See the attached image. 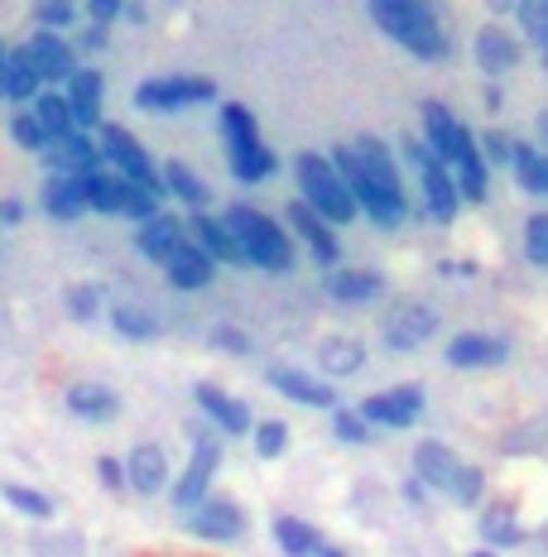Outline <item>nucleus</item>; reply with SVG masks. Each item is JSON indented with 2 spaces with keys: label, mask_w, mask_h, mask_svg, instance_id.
Instances as JSON below:
<instances>
[{
  "label": "nucleus",
  "mask_w": 548,
  "mask_h": 557,
  "mask_svg": "<svg viewBox=\"0 0 548 557\" xmlns=\"http://www.w3.org/2000/svg\"><path fill=\"white\" fill-rule=\"evenodd\" d=\"M366 10L385 39H394L418 63H442L452 53L434 0H366Z\"/></svg>",
  "instance_id": "1"
},
{
  "label": "nucleus",
  "mask_w": 548,
  "mask_h": 557,
  "mask_svg": "<svg viewBox=\"0 0 548 557\" xmlns=\"http://www.w3.org/2000/svg\"><path fill=\"white\" fill-rule=\"evenodd\" d=\"M221 222H227V231L236 236L241 260H246V264H255V270H270V274H289V270H294V236H289L275 216H265L260 207L236 202V207H227V216H221Z\"/></svg>",
  "instance_id": "2"
},
{
  "label": "nucleus",
  "mask_w": 548,
  "mask_h": 557,
  "mask_svg": "<svg viewBox=\"0 0 548 557\" xmlns=\"http://www.w3.org/2000/svg\"><path fill=\"white\" fill-rule=\"evenodd\" d=\"M294 178H299V202L313 207V212H318L328 226L356 222V202H352V193H346L342 173L332 169L328 154H318V149H303V154H294Z\"/></svg>",
  "instance_id": "3"
},
{
  "label": "nucleus",
  "mask_w": 548,
  "mask_h": 557,
  "mask_svg": "<svg viewBox=\"0 0 548 557\" xmlns=\"http://www.w3.org/2000/svg\"><path fill=\"white\" fill-rule=\"evenodd\" d=\"M217 125H221V145H227V164H231V173H236L241 183H265L279 169L275 149L260 139V125H255L251 107L227 101L221 115H217Z\"/></svg>",
  "instance_id": "4"
},
{
  "label": "nucleus",
  "mask_w": 548,
  "mask_h": 557,
  "mask_svg": "<svg viewBox=\"0 0 548 557\" xmlns=\"http://www.w3.org/2000/svg\"><path fill=\"white\" fill-rule=\"evenodd\" d=\"M97 149H101V164H107L111 173H121V178L139 183V188H155V193H159V169H155V159H149V149L139 145V139L125 131V125L101 121V125H97ZM159 197H165V193H159Z\"/></svg>",
  "instance_id": "5"
},
{
  "label": "nucleus",
  "mask_w": 548,
  "mask_h": 557,
  "mask_svg": "<svg viewBox=\"0 0 548 557\" xmlns=\"http://www.w3.org/2000/svg\"><path fill=\"white\" fill-rule=\"evenodd\" d=\"M404 159H410L414 173H418V188H424L428 216L448 226L452 216L462 212V197H458V183H452V169H448V164H438V159L428 154V149L418 145V139H404Z\"/></svg>",
  "instance_id": "6"
},
{
  "label": "nucleus",
  "mask_w": 548,
  "mask_h": 557,
  "mask_svg": "<svg viewBox=\"0 0 548 557\" xmlns=\"http://www.w3.org/2000/svg\"><path fill=\"white\" fill-rule=\"evenodd\" d=\"M203 101H217V83L212 77H145L135 87V107L139 111H183V107H203Z\"/></svg>",
  "instance_id": "7"
},
{
  "label": "nucleus",
  "mask_w": 548,
  "mask_h": 557,
  "mask_svg": "<svg viewBox=\"0 0 548 557\" xmlns=\"http://www.w3.org/2000/svg\"><path fill=\"white\" fill-rule=\"evenodd\" d=\"M25 58H29V67L39 73V83L44 87H63L68 77L77 73V49H73V39L68 34H58V29H34L25 44Z\"/></svg>",
  "instance_id": "8"
},
{
  "label": "nucleus",
  "mask_w": 548,
  "mask_h": 557,
  "mask_svg": "<svg viewBox=\"0 0 548 557\" xmlns=\"http://www.w3.org/2000/svg\"><path fill=\"white\" fill-rule=\"evenodd\" d=\"M217 467H221V443L212 433H193V457H188V467H183L179 481H173V505L193 509L197 500H207V495H212Z\"/></svg>",
  "instance_id": "9"
},
{
  "label": "nucleus",
  "mask_w": 548,
  "mask_h": 557,
  "mask_svg": "<svg viewBox=\"0 0 548 557\" xmlns=\"http://www.w3.org/2000/svg\"><path fill=\"white\" fill-rule=\"evenodd\" d=\"M356 413L366 418L370 428H410V423H418V413H424V389L418 385L380 389V394H370V399H361Z\"/></svg>",
  "instance_id": "10"
},
{
  "label": "nucleus",
  "mask_w": 548,
  "mask_h": 557,
  "mask_svg": "<svg viewBox=\"0 0 548 557\" xmlns=\"http://www.w3.org/2000/svg\"><path fill=\"white\" fill-rule=\"evenodd\" d=\"M188 533L203 543H231L246 533V515H241V505L227 500V495H207V500H197L188 509Z\"/></svg>",
  "instance_id": "11"
},
{
  "label": "nucleus",
  "mask_w": 548,
  "mask_h": 557,
  "mask_svg": "<svg viewBox=\"0 0 548 557\" xmlns=\"http://www.w3.org/2000/svg\"><path fill=\"white\" fill-rule=\"evenodd\" d=\"M418 145H424L428 154L438 159V164H448V169H452V164H458L462 149L472 145V131H466L458 115L442 107V101H424V139H418Z\"/></svg>",
  "instance_id": "12"
},
{
  "label": "nucleus",
  "mask_w": 548,
  "mask_h": 557,
  "mask_svg": "<svg viewBox=\"0 0 548 557\" xmlns=\"http://www.w3.org/2000/svg\"><path fill=\"white\" fill-rule=\"evenodd\" d=\"M58 91H63V101H68V111H73L77 131H97V125H101V107H107V77H101L97 67H77V73L68 77Z\"/></svg>",
  "instance_id": "13"
},
{
  "label": "nucleus",
  "mask_w": 548,
  "mask_h": 557,
  "mask_svg": "<svg viewBox=\"0 0 548 557\" xmlns=\"http://www.w3.org/2000/svg\"><path fill=\"white\" fill-rule=\"evenodd\" d=\"M39 159L49 173H73V178H87V173L101 169V149H97V135L92 131H73L63 139H53Z\"/></svg>",
  "instance_id": "14"
},
{
  "label": "nucleus",
  "mask_w": 548,
  "mask_h": 557,
  "mask_svg": "<svg viewBox=\"0 0 548 557\" xmlns=\"http://www.w3.org/2000/svg\"><path fill=\"white\" fill-rule=\"evenodd\" d=\"M289 236L303 240V246H308V255L322 264V270H337V260H342V246H337L332 226L322 222V216L313 212V207L289 202Z\"/></svg>",
  "instance_id": "15"
},
{
  "label": "nucleus",
  "mask_w": 548,
  "mask_h": 557,
  "mask_svg": "<svg viewBox=\"0 0 548 557\" xmlns=\"http://www.w3.org/2000/svg\"><path fill=\"white\" fill-rule=\"evenodd\" d=\"M510 361V342L506 336H486V332H458L448 342V366L452 370H496Z\"/></svg>",
  "instance_id": "16"
},
{
  "label": "nucleus",
  "mask_w": 548,
  "mask_h": 557,
  "mask_svg": "<svg viewBox=\"0 0 548 557\" xmlns=\"http://www.w3.org/2000/svg\"><path fill=\"white\" fill-rule=\"evenodd\" d=\"M434 332H438L434 308L414 304V298H410V304H400L390 318H385V346H390V351H414V346H424Z\"/></svg>",
  "instance_id": "17"
},
{
  "label": "nucleus",
  "mask_w": 548,
  "mask_h": 557,
  "mask_svg": "<svg viewBox=\"0 0 548 557\" xmlns=\"http://www.w3.org/2000/svg\"><path fill=\"white\" fill-rule=\"evenodd\" d=\"M352 154H356L361 173H366V183H376L380 193H394V197H404L400 159H394V149L385 145L380 135H361V139H352Z\"/></svg>",
  "instance_id": "18"
},
{
  "label": "nucleus",
  "mask_w": 548,
  "mask_h": 557,
  "mask_svg": "<svg viewBox=\"0 0 548 557\" xmlns=\"http://www.w3.org/2000/svg\"><path fill=\"white\" fill-rule=\"evenodd\" d=\"M159 270L169 274V284L173 288H183V294H197V288H207L217 278V260L212 255H207L203 246H197V240H179V246H173V255L165 264H159Z\"/></svg>",
  "instance_id": "19"
},
{
  "label": "nucleus",
  "mask_w": 548,
  "mask_h": 557,
  "mask_svg": "<svg viewBox=\"0 0 548 557\" xmlns=\"http://www.w3.org/2000/svg\"><path fill=\"white\" fill-rule=\"evenodd\" d=\"M179 240H188V226H183V216L165 212V207L155 216H145V222H135V250L155 264H165Z\"/></svg>",
  "instance_id": "20"
},
{
  "label": "nucleus",
  "mask_w": 548,
  "mask_h": 557,
  "mask_svg": "<svg viewBox=\"0 0 548 557\" xmlns=\"http://www.w3.org/2000/svg\"><path fill=\"white\" fill-rule=\"evenodd\" d=\"M39 207L49 222H83L87 216L83 178H73V173H49V178H44V193H39Z\"/></svg>",
  "instance_id": "21"
},
{
  "label": "nucleus",
  "mask_w": 548,
  "mask_h": 557,
  "mask_svg": "<svg viewBox=\"0 0 548 557\" xmlns=\"http://www.w3.org/2000/svg\"><path fill=\"white\" fill-rule=\"evenodd\" d=\"M520 39L510 29H500V25H486V29H476V39H472V58H476V67L482 73H510V67H520Z\"/></svg>",
  "instance_id": "22"
},
{
  "label": "nucleus",
  "mask_w": 548,
  "mask_h": 557,
  "mask_svg": "<svg viewBox=\"0 0 548 557\" xmlns=\"http://www.w3.org/2000/svg\"><path fill=\"white\" fill-rule=\"evenodd\" d=\"M270 385L284 394V399L303 404V409H337V394L332 385H322L318 375H308V370H294V366H275L270 370Z\"/></svg>",
  "instance_id": "23"
},
{
  "label": "nucleus",
  "mask_w": 548,
  "mask_h": 557,
  "mask_svg": "<svg viewBox=\"0 0 548 557\" xmlns=\"http://www.w3.org/2000/svg\"><path fill=\"white\" fill-rule=\"evenodd\" d=\"M125 485L135 495H159L169 485V457L159 443H139L131 457H125Z\"/></svg>",
  "instance_id": "24"
},
{
  "label": "nucleus",
  "mask_w": 548,
  "mask_h": 557,
  "mask_svg": "<svg viewBox=\"0 0 548 557\" xmlns=\"http://www.w3.org/2000/svg\"><path fill=\"white\" fill-rule=\"evenodd\" d=\"M193 394H197V409L212 418V423L227 437H246L251 433V409L236 399V394H227V389H217V385H197Z\"/></svg>",
  "instance_id": "25"
},
{
  "label": "nucleus",
  "mask_w": 548,
  "mask_h": 557,
  "mask_svg": "<svg viewBox=\"0 0 548 557\" xmlns=\"http://www.w3.org/2000/svg\"><path fill=\"white\" fill-rule=\"evenodd\" d=\"M63 404H68V413L83 418V423H111V418L121 413V394L107 389V385H92V380H77V385H68Z\"/></svg>",
  "instance_id": "26"
},
{
  "label": "nucleus",
  "mask_w": 548,
  "mask_h": 557,
  "mask_svg": "<svg viewBox=\"0 0 548 557\" xmlns=\"http://www.w3.org/2000/svg\"><path fill=\"white\" fill-rule=\"evenodd\" d=\"M458 467L462 461H458V451H452L448 443H434V437H428V443L414 447V481L424 485V491H448Z\"/></svg>",
  "instance_id": "27"
},
{
  "label": "nucleus",
  "mask_w": 548,
  "mask_h": 557,
  "mask_svg": "<svg viewBox=\"0 0 548 557\" xmlns=\"http://www.w3.org/2000/svg\"><path fill=\"white\" fill-rule=\"evenodd\" d=\"M183 226H188V240H197V246L212 255L217 264H246V260H241L236 236L227 231V222H221V216H212V212H193Z\"/></svg>",
  "instance_id": "28"
},
{
  "label": "nucleus",
  "mask_w": 548,
  "mask_h": 557,
  "mask_svg": "<svg viewBox=\"0 0 548 557\" xmlns=\"http://www.w3.org/2000/svg\"><path fill=\"white\" fill-rule=\"evenodd\" d=\"M159 193H169L173 202H183L188 212H207V202H212V193H207V183L197 178V173L183 164V159H169L165 169H159Z\"/></svg>",
  "instance_id": "29"
},
{
  "label": "nucleus",
  "mask_w": 548,
  "mask_h": 557,
  "mask_svg": "<svg viewBox=\"0 0 548 557\" xmlns=\"http://www.w3.org/2000/svg\"><path fill=\"white\" fill-rule=\"evenodd\" d=\"M25 111L34 115V121H39V131L49 135V145L77 131V125H73V111H68V101H63V91H58V87H39V97H34Z\"/></svg>",
  "instance_id": "30"
},
{
  "label": "nucleus",
  "mask_w": 548,
  "mask_h": 557,
  "mask_svg": "<svg viewBox=\"0 0 548 557\" xmlns=\"http://www.w3.org/2000/svg\"><path fill=\"white\" fill-rule=\"evenodd\" d=\"M385 278L376 270H328V294L337 304H370L380 298Z\"/></svg>",
  "instance_id": "31"
},
{
  "label": "nucleus",
  "mask_w": 548,
  "mask_h": 557,
  "mask_svg": "<svg viewBox=\"0 0 548 557\" xmlns=\"http://www.w3.org/2000/svg\"><path fill=\"white\" fill-rule=\"evenodd\" d=\"M83 193H87V212H97V216H115V212H121L125 178H121V173H111L107 164H101L97 173H87V178H83Z\"/></svg>",
  "instance_id": "32"
},
{
  "label": "nucleus",
  "mask_w": 548,
  "mask_h": 557,
  "mask_svg": "<svg viewBox=\"0 0 548 557\" xmlns=\"http://www.w3.org/2000/svg\"><path fill=\"white\" fill-rule=\"evenodd\" d=\"M318 366L328 370V375H356L361 366H366V346L356 342V336H328V342L318 346Z\"/></svg>",
  "instance_id": "33"
},
{
  "label": "nucleus",
  "mask_w": 548,
  "mask_h": 557,
  "mask_svg": "<svg viewBox=\"0 0 548 557\" xmlns=\"http://www.w3.org/2000/svg\"><path fill=\"white\" fill-rule=\"evenodd\" d=\"M39 73L29 67V58H25V49H10L5 53V101H15V107H29L34 97H39Z\"/></svg>",
  "instance_id": "34"
},
{
  "label": "nucleus",
  "mask_w": 548,
  "mask_h": 557,
  "mask_svg": "<svg viewBox=\"0 0 548 557\" xmlns=\"http://www.w3.org/2000/svg\"><path fill=\"white\" fill-rule=\"evenodd\" d=\"M482 539L491 543V548H515V543L524 539L515 509H510L506 500H496V505H486V509H482Z\"/></svg>",
  "instance_id": "35"
},
{
  "label": "nucleus",
  "mask_w": 548,
  "mask_h": 557,
  "mask_svg": "<svg viewBox=\"0 0 548 557\" xmlns=\"http://www.w3.org/2000/svg\"><path fill=\"white\" fill-rule=\"evenodd\" d=\"M275 543L284 548L289 557H313L318 553V529L313 524H303V519H294V515H279L275 519Z\"/></svg>",
  "instance_id": "36"
},
{
  "label": "nucleus",
  "mask_w": 548,
  "mask_h": 557,
  "mask_svg": "<svg viewBox=\"0 0 548 557\" xmlns=\"http://www.w3.org/2000/svg\"><path fill=\"white\" fill-rule=\"evenodd\" d=\"M0 500L15 509V515H25V519H53V500L44 491H34V485L5 481V485H0Z\"/></svg>",
  "instance_id": "37"
},
{
  "label": "nucleus",
  "mask_w": 548,
  "mask_h": 557,
  "mask_svg": "<svg viewBox=\"0 0 548 557\" xmlns=\"http://www.w3.org/2000/svg\"><path fill=\"white\" fill-rule=\"evenodd\" d=\"M111 327L125 336V342H149V336H159V318L145 308H131V304H115L111 308Z\"/></svg>",
  "instance_id": "38"
},
{
  "label": "nucleus",
  "mask_w": 548,
  "mask_h": 557,
  "mask_svg": "<svg viewBox=\"0 0 548 557\" xmlns=\"http://www.w3.org/2000/svg\"><path fill=\"white\" fill-rule=\"evenodd\" d=\"M510 173L520 178L524 193H544V154L534 145H515V149H510Z\"/></svg>",
  "instance_id": "39"
},
{
  "label": "nucleus",
  "mask_w": 548,
  "mask_h": 557,
  "mask_svg": "<svg viewBox=\"0 0 548 557\" xmlns=\"http://www.w3.org/2000/svg\"><path fill=\"white\" fill-rule=\"evenodd\" d=\"M63 304H68V318L73 322H97L101 308H107V294H101L97 284H73L63 294Z\"/></svg>",
  "instance_id": "40"
},
{
  "label": "nucleus",
  "mask_w": 548,
  "mask_h": 557,
  "mask_svg": "<svg viewBox=\"0 0 548 557\" xmlns=\"http://www.w3.org/2000/svg\"><path fill=\"white\" fill-rule=\"evenodd\" d=\"M510 15H520V29L529 44H548V0H515V10Z\"/></svg>",
  "instance_id": "41"
},
{
  "label": "nucleus",
  "mask_w": 548,
  "mask_h": 557,
  "mask_svg": "<svg viewBox=\"0 0 548 557\" xmlns=\"http://www.w3.org/2000/svg\"><path fill=\"white\" fill-rule=\"evenodd\" d=\"M251 437H255V451H260L265 461H275V457H284V451H289V428L279 423V418H265V423H255Z\"/></svg>",
  "instance_id": "42"
},
{
  "label": "nucleus",
  "mask_w": 548,
  "mask_h": 557,
  "mask_svg": "<svg viewBox=\"0 0 548 557\" xmlns=\"http://www.w3.org/2000/svg\"><path fill=\"white\" fill-rule=\"evenodd\" d=\"M159 212V193L155 188H139V183L125 178V193H121V212L115 216H131V222H145V216Z\"/></svg>",
  "instance_id": "43"
},
{
  "label": "nucleus",
  "mask_w": 548,
  "mask_h": 557,
  "mask_svg": "<svg viewBox=\"0 0 548 557\" xmlns=\"http://www.w3.org/2000/svg\"><path fill=\"white\" fill-rule=\"evenodd\" d=\"M34 25L39 29H73L77 25V10H73V0H34Z\"/></svg>",
  "instance_id": "44"
},
{
  "label": "nucleus",
  "mask_w": 548,
  "mask_h": 557,
  "mask_svg": "<svg viewBox=\"0 0 548 557\" xmlns=\"http://www.w3.org/2000/svg\"><path fill=\"white\" fill-rule=\"evenodd\" d=\"M10 139H15L20 149H29V154H44V149H49V135L39 131V121H34L25 107L10 115Z\"/></svg>",
  "instance_id": "45"
},
{
  "label": "nucleus",
  "mask_w": 548,
  "mask_h": 557,
  "mask_svg": "<svg viewBox=\"0 0 548 557\" xmlns=\"http://www.w3.org/2000/svg\"><path fill=\"white\" fill-rule=\"evenodd\" d=\"M510 149H515V139L506 131H482L476 135V154L486 159V169H510Z\"/></svg>",
  "instance_id": "46"
},
{
  "label": "nucleus",
  "mask_w": 548,
  "mask_h": 557,
  "mask_svg": "<svg viewBox=\"0 0 548 557\" xmlns=\"http://www.w3.org/2000/svg\"><path fill=\"white\" fill-rule=\"evenodd\" d=\"M332 433L342 437L346 447H366L370 437H376V433H370V423H366V418H361L356 409H337V413H332Z\"/></svg>",
  "instance_id": "47"
},
{
  "label": "nucleus",
  "mask_w": 548,
  "mask_h": 557,
  "mask_svg": "<svg viewBox=\"0 0 548 557\" xmlns=\"http://www.w3.org/2000/svg\"><path fill=\"white\" fill-rule=\"evenodd\" d=\"M524 255H529V264H544L548 270V212H534L524 222Z\"/></svg>",
  "instance_id": "48"
},
{
  "label": "nucleus",
  "mask_w": 548,
  "mask_h": 557,
  "mask_svg": "<svg viewBox=\"0 0 548 557\" xmlns=\"http://www.w3.org/2000/svg\"><path fill=\"white\" fill-rule=\"evenodd\" d=\"M448 491L458 495L462 505H482V495H486V475H482V467H458V475H452Z\"/></svg>",
  "instance_id": "49"
},
{
  "label": "nucleus",
  "mask_w": 548,
  "mask_h": 557,
  "mask_svg": "<svg viewBox=\"0 0 548 557\" xmlns=\"http://www.w3.org/2000/svg\"><path fill=\"white\" fill-rule=\"evenodd\" d=\"M534 447H544V433L539 428H510V437H500V451H510V457H515V451H534Z\"/></svg>",
  "instance_id": "50"
},
{
  "label": "nucleus",
  "mask_w": 548,
  "mask_h": 557,
  "mask_svg": "<svg viewBox=\"0 0 548 557\" xmlns=\"http://www.w3.org/2000/svg\"><path fill=\"white\" fill-rule=\"evenodd\" d=\"M207 342H212L217 351H231V356H246V351H251V336L236 332V327H212V336H207Z\"/></svg>",
  "instance_id": "51"
},
{
  "label": "nucleus",
  "mask_w": 548,
  "mask_h": 557,
  "mask_svg": "<svg viewBox=\"0 0 548 557\" xmlns=\"http://www.w3.org/2000/svg\"><path fill=\"white\" fill-rule=\"evenodd\" d=\"M121 10H125V0H87V20L92 25H115L121 20Z\"/></svg>",
  "instance_id": "52"
},
{
  "label": "nucleus",
  "mask_w": 548,
  "mask_h": 557,
  "mask_svg": "<svg viewBox=\"0 0 548 557\" xmlns=\"http://www.w3.org/2000/svg\"><path fill=\"white\" fill-rule=\"evenodd\" d=\"M97 481L107 485V491H125V461H115V457H97Z\"/></svg>",
  "instance_id": "53"
},
{
  "label": "nucleus",
  "mask_w": 548,
  "mask_h": 557,
  "mask_svg": "<svg viewBox=\"0 0 548 557\" xmlns=\"http://www.w3.org/2000/svg\"><path fill=\"white\" fill-rule=\"evenodd\" d=\"M107 39H111V29H107V25H92V20H87V29L77 34L73 49H77V53H101V49H107Z\"/></svg>",
  "instance_id": "54"
},
{
  "label": "nucleus",
  "mask_w": 548,
  "mask_h": 557,
  "mask_svg": "<svg viewBox=\"0 0 548 557\" xmlns=\"http://www.w3.org/2000/svg\"><path fill=\"white\" fill-rule=\"evenodd\" d=\"M25 222V202L20 197H0V226H20Z\"/></svg>",
  "instance_id": "55"
},
{
  "label": "nucleus",
  "mask_w": 548,
  "mask_h": 557,
  "mask_svg": "<svg viewBox=\"0 0 548 557\" xmlns=\"http://www.w3.org/2000/svg\"><path fill=\"white\" fill-rule=\"evenodd\" d=\"M486 5H491L496 15H510V10H515V0H486Z\"/></svg>",
  "instance_id": "56"
},
{
  "label": "nucleus",
  "mask_w": 548,
  "mask_h": 557,
  "mask_svg": "<svg viewBox=\"0 0 548 557\" xmlns=\"http://www.w3.org/2000/svg\"><path fill=\"white\" fill-rule=\"evenodd\" d=\"M313 557H346L342 548H332V543H318V553H313Z\"/></svg>",
  "instance_id": "57"
},
{
  "label": "nucleus",
  "mask_w": 548,
  "mask_h": 557,
  "mask_svg": "<svg viewBox=\"0 0 548 557\" xmlns=\"http://www.w3.org/2000/svg\"><path fill=\"white\" fill-rule=\"evenodd\" d=\"M5 53H10V49L0 44V87H5ZM0 101H5V91H0Z\"/></svg>",
  "instance_id": "58"
},
{
  "label": "nucleus",
  "mask_w": 548,
  "mask_h": 557,
  "mask_svg": "<svg viewBox=\"0 0 548 557\" xmlns=\"http://www.w3.org/2000/svg\"><path fill=\"white\" fill-rule=\"evenodd\" d=\"M539 139H544V154H548V111L539 115Z\"/></svg>",
  "instance_id": "59"
},
{
  "label": "nucleus",
  "mask_w": 548,
  "mask_h": 557,
  "mask_svg": "<svg viewBox=\"0 0 548 557\" xmlns=\"http://www.w3.org/2000/svg\"><path fill=\"white\" fill-rule=\"evenodd\" d=\"M544 197H548V154H544Z\"/></svg>",
  "instance_id": "60"
},
{
  "label": "nucleus",
  "mask_w": 548,
  "mask_h": 557,
  "mask_svg": "<svg viewBox=\"0 0 548 557\" xmlns=\"http://www.w3.org/2000/svg\"><path fill=\"white\" fill-rule=\"evenodd\" d=\"M472 557H496V553H491V548H482V553H472Z\"/></svg>",
  "instance_id": "61"
},
{
  "label": "nucleus",
  "mask_w": 548,
  "mask_h": 557,
  "mask_svg": "<svg viewBox=\"0 0 548 557\" xmlns=\"http://www.w3.org/2000/svg\"><path fill=\"white\" fill-rule=\"evenodd\" d=\"M539 53H544V67H548V44H544V49H539Z\"/></svg>",
  "instance_id": "62"
},
{
  "label": "nucleus",
  "mask_w": 548,
  "mask_h": 557,
  "mask_svg": "<svg viewBox=\"0 0 548 557\" xmlns=\"http://www.w3.org/2000/svg\"><path fill=\"white\" fill-rule=\"evenodd\" d=\"M544 543H548V524H544Z\"/></svg>",
  "instance_id": "63"
}]
</instances>
